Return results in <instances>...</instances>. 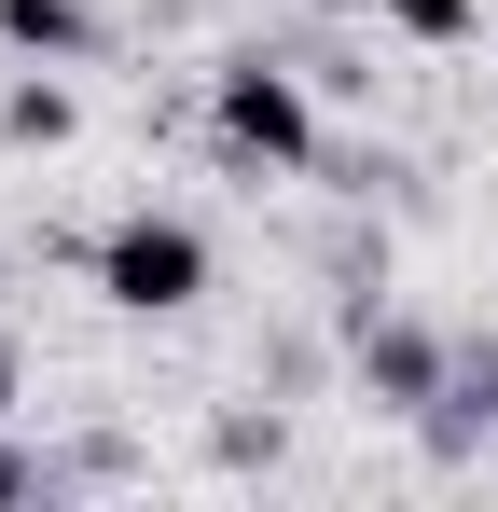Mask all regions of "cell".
Listing matches in <instances>:
<instances>
[{
  "label": "cell",
  "instance_id": "8",
  "mask_svg": "<svg viewBox=\"0 0 498 512\" xmlns=\"http://www.w3.org/2000/svg\"><path fill=\"white\" fill-rule=\"evenodd\" d=\"M42 485H56V471H42V457H14V443H0V499H42Z\"/></svg>",
  "mask_w": 498,
  "mask_h": 512
},
{
  "label": "cell",
  "instance_id": "4",
  "mask_svg": "<svg viewBox=\"0 0 498 512\" xmlns=\"http://www.w3.org/2000/svg\"><path fill=\"white\" fill-rule=\"evenodd\" d=\"M0 42H14V56H83L97 14H83V0H0Z\"/></svg>",
  "mask_w": 498,
  "mask_h": 512
},
{
  "label": "cell",
  "instance_id": "1",
  "mask_svg": "<svg viewBox=\"0 0 498 512\" xmlns=\"http://www.w3.org/2000/svg\"><path fill=\"white\" fill-rule=\"evenodd\" d=\"M97 291H111L125 319H180V305L208 291V236L139 208V222H111V236H97Z\"/></svg>",
  "mask_w": 498,
  "mask_h": 512
},
{
  "label": "cell",
  "instance_id": "2",
  "mask_svg": "<svg viewBox=\"0 0 498 512\" xmlns=\"http://www.w3.org/2000/svg\"><path fill=\"white\" fill-rule=\"evenodd\" d=\"M208 125H222V153H236V167H305V153H319L305 84H291V70H263V56H236V70H222Z\"/></svg>",
  "mask_w": 498,
  "mask_h": 512
},
{
  "label": "cell",
  "instance_id": "3",
  "mask_svg": "<svg viewBox=\"0 0 498 512\" xmlns=\"http://www.w3.org/2000/svg\"><path fill=\"white\" fill-rule=\"evenodd\" d=\"M443 374H457V360L415 333V319H360V388H374V402H443Z\"/></svg>",
  "mask_w": 498,
  "mask_h": 512
},
{
  "label": "cell",
  "instance_id": "6",
  "mask_svg": "<svg viewBox=\"0 0 498 512\" xmlns=\"http://www.w3.org/2000/svg\"><path fill=\"white\" fill-rule=\"evenodd\" d=\"M70 125H83V111H70V84H14V97H0V139H14V153H56Z\"/></svg>",
  "mask_w": 498,
  "mask_h": 512
},
{
  "label": "cell",
  "instance_id": "9",
  "mask_svg": "<svg viewBox=\"0 0 498 512\" xmlns=\"http://www.w3.org/2000/svg\"><path fill=\"white\" fill-rule=\"evenodd\" d=\"M0 416H14V346H0Z\"/></svg>",
  "mask_w": 498,
  "mask_h": 512
},
{
  "label": "cell",
  "instance_id": "7",
  "mask_svg": "<svg viewBox=\"0 0 498 512\" xmlns=\"http://www.w3.org/2000/svg\"><path fill=\"white\" fill-rule=\"evenodd\" d=\"M332 14H388L415 42H457V28H471V0H332Z\"/></svg>",
  "mask_w": 498,
  "mask_h": 512
},
{
  "label": "cell",
  "instance_id": "5",
  "mask_svg": "<svg viewBox=\"0 0 498 512\" xmlns=\"http://www.w3.org/2000/svg\"><path fill=\"white\" fill-rule=\"evenodd\" d=\"M429 429H443V443H471V429H498V346H471V360L443 374V402H429Z\"/></svg>",
  "mask_w": 498,
  "mask_h": 512
}]
</instances>
